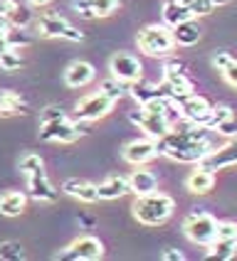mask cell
I'll list each match as a JSON object with an SVG mask.
<instances>
[{"label":"cell","instance_id":"1","mask_svg":"<svg viewBox=\"0 0 237 261\" xmlns=\"http://www.w3.org/2000/svg\"><path fill=\"white\" fill-rule=\"evenodd\" d=\"M156 145H158V155H165L176 163H195V165L215 148L207 141L205 126L191 121H185V128H178V123H173L168 133L156 138Z\"/></svg>","mask_w":237,"mask_h":261},{"label":"cell","instance_id":"2","mask_svg":"<svg viewBox=\"0 0 237 261\" xmlns=\"http://www.w3.org/2000/svg\"><path fill=\"white\" fill-rule=\"evenodd\" d=\"M131 210L138 224H144V227H158V224H163L165 219L173 215L176 202H173L171 195L156 190V192H148V195H138Z\"/></svg>","mask_w":237,"mask_h":261},{"label":"cell","instance_id":"3","mask_svg":"<svg viewBox=\"0 0 237 261\" xmlns=\"http://www.w3.org/2000/svg\"><path fill=\"white\" fill-rule=\"evenodd\" d=\"M138 49L148 55V57H171L173 49H176V37H173V30L165 28V25H148L138 32L136 37Z\"/></svg>","mask_w":237,"mask_h":261},{"label":"cell","instance_id":"4","mask_svg":"<svg viewBox=\"0 0 237 261\" xmlns=\"http://www.w3.org/2000/svg\"><path fill=\"white\" fill-rule=\"evenodd\" d=\"M35 30L40 37H47V40H67V42H82L84 35L74 28L72 22L62 15L55 13H42L37 20H35Z\"/></svg>","mask_w":237,"mask_h":261},{"label":"cell","instance_id":"5","mask_svg":"<svg viewBox=\"0 0 237 261\" xmlns=\"http://www.w3.org/2000/svg\"><path fill=\"white\" fill-rule=\"evenodd\" d=\"M218 219L212 217L210 212H193L185 217L183 222V232L191 239L193 244H200V247H210L215 234H218Z\"/></svg>","mask_w":237,"mask_h":261},{"label":"cell","instance_id":"6","mask_svg":"<svg viewBox=\"0 0 237 261\" xmlns=\"http://www.w3.org/2000/svg\"><path fill=\"white\" fill-rule=\"evenodd\" d=\"M129 118H131V123H136L151 138H161L163 133H168V130L173 128V118L168 116V114L151 111V109H144V106H138L136 111H131Z\"/></svg>","mask_w":237,"mask_h":261},{"label":"cell","instance_id":"7","mask_svg":"<svg viewBox=\"0 0 237 261\" xmlns=\"http://www.w3.org/2000/svg\"><path fill=\"white\" fill-rule=\"evenodd\" d=\"M114 99L111 96H106L102 89L99 91H94V94H87L84 99H79L77 101V111H74V116L79 118V121H99V118L109 116L111 114V109H114Z\"/></svg>","mask_w":237,"mask_h":261},{"label":"cell","instance_id":"8","mask_svg":"<svg viewBox=\"0 0 237 261\" xmlns=\"http://www.w3.org/2000/svg\"><path fill=\"white\" fill-rule=\"evenodd\" d=\"M79 136H82V128L67 116H59V118L40 123V138L50 141V143H74Z\"/></svg>","mask_w":237,"mask_h":261},{"label":"cell","instance_id":"9","mask_svg":"<svg viewBox=\"0 0 237 261\" xmlns=\"http://www.w3.org/2000/svg\"><path fill=\"white\" fill-rule=\"evenodd\" d=\"M161 89L165 91V96L171 99H178V96H185V94H193L195 91V84L188 74L183 72V67L178 62H168L163 67V84Z\"/></svg>","mask_w":237,"mask_h":261},{"label":"cell","instance_id":"10","mask_svg":"<svg viewBox=\"0 0 237 261\" xmlns=\"http://www.w3.org/2000/svg\"><path fill=\"white\" fill-rule=\"evenodd\" d=\"M173 103L178 106V111H180V116L183 121H191V123H200V126H205L207 116H210V111H212V103L207 101L205 96H200V94H185V96H178L173 99Z\"/></svg>","mask_w":237,"mask_h":261},{"label":"cell","instance_id":"11","mask_svg":"<svg viewBox=\"0 0 237 261\" xmlns=\"http://www.w3.org/2000/svg\"><path fill=\"white\" fill-rule=\"evenodd\" d=\"M102 256H104V244L91 234H84V237L74 239L62 254H57V259H72V261H99Z\"/></svg>","mask_w":237,"mask_h":261},{"label":"cell","instance_id":"12","mask_svg":"<svg viewBox=\"0 0 237 261\" xmlns=\"http://www.w3.org/2000/svg\"><path fill=\"white\" fill-rule=\"evenodd\" d=\"M109 72H111V76H116L118 82L133 84V82L144 79V64H141V59L129 55V52H116L109 62Z\"/></svg>","mask_w":237,"mask_h":261},{"label":"cell","instance_id":"13","mask_svg":"<svg viewBox=\"0 0 237 261\" xmlns=\"http://www.w3.org/2000/svg\"><path fill=\"white\" fill-rule=\"evenodd\" d=\"M156 155H158V145H156V138H151V136L136 138V141L124 145V150H121V158L131 165H146Z\"/></svg>","mask_w":237,"mask_h":261},{"label":"cell","instance_id":"14","mask_svg":"<svg viewBox=\"0 0 237 261\" xmlns=\"http://www.w3.org/2000/svg\"><path fill=\"white\" fill-rule=\"evenodd\" d=\"M198 165H203V168L212 170V173L215 170H225V168H237V138L227 141L220 148H212Z\"/></svg>","mask_w":237,"mask_h":261},{"label":"cell","instance_id":"15","mask_svg":"<svg viewBox=\"0 0 237 261\" xmlns=\"http://www.w3.org/2000/svg\"><path fill=\"white\" fill-rule=\"evenodd\" d=\"M205 128L215 130L220 136H237V114L230 106H212L205 121Z\"/></svg>","mask_w":237,"mask_h":261},{"label":"cell","instance_id":"16","mask_svg":"<svg viewBox=\"0 0 237 261\" xmlns=\"http://www.w3.org/2000/svg\"><path fill=\"white\" fill-rule=\"evenodd\" d=\"M124 0H77L74 10L87 17V20H97V17H109L111 13H116Z\"/></svg>","mask_w":237,"mask_h":261},{"label":"cell","instance_id":"17","mask_svg":"<svg viewBox=\"0 0 237 261\" xmlns=\"http://www.w3.org/2000/svg\"><path fill=\"white\" fill-rule=\"evenodd\" d=\"M94 76H97L94 64H89L84 59H74L72 64L64 69V84L69 89H82V87H87Z\"/></svg>","mask_w":237,"mask_h":261},{"label":"cell","instance_id":"18","mask_svg":"<svg viewBox=\"0 0 237 261\" xmlns=\"http://www.w3.org/2000/svg\"><path fill=\"white\" fill-rule=\"evenodd\" d=\"M28 190H30V197H35L37 202H55L57 200V188L50 182L47 173H35L28 175Z\"/></svg>","mask_w":237,"mask_h":261},{"label":"cell","instance_id":"19","mask_svg":"<svg viewBox=\"0 0 237 261\" xmlns=\"http://www.w3.org/2000/svg\"><path fill=\"white\" fill-rule=\"evenodd\" d=\"M62 192L74 197V200H79V202H97V200H99L97 185L89 182V180H79V177L64 180V182H62Z\"/></svg>","mask_w":237,"mask_h":261},{"label":"cell","instance_id":"20","mask_svg":"<svg viewBox=\"0 0 237 261\" xmlns=\"http://www.w3.org/2000/svg\"><path fill=\"white\" fill-rule=\"evenodd\" d=\"M156 190H158V177L151 170H146L144 165H136V170L129 175V192L138 197V195H148Z\"/></svg>","mask_w":237,"mask_h":261},{"label":"cell","instance_id":"21","mask_svg":"<svg viewBox=\"0 0 237 261\" xmlns=\"http://www.w3.org/2000/svg\"><path fill=\"white\" fill-rule=\"evenodd\" d=\"M185 188L191 190L193 195H207L210 190L215 188V173L203 168V165H198V168L191 170V175L185 177Z\"/></svg>","mask_w":237,"mask_h":261},{"label":"cell","instance_id":"22","mask_svg":"<svg viewBox=\"0 0 237 261\" xmlns=\"http://www.w3.org/2000/svg\"><path fill=\"white\" fill-rule=\"evenodd\" d=\"M28 207V195L20 190H8L0 195V215L3 217H17Z\"/></svg>","mask_w":237,"mask_h":261},{"label":"cell","instance_id":"23","mask_svg":"<svg viewBox=\"0 0 237 261\" xmlns=\"http://www.w3.org/2000/svg\"><path fill=\"white\" fill-rule=\"evenodd\" d=\"M171 30H173L176 44H180V47H193V44H198V40L203 37V30L195 22V17L183 20V22H178L176 28H171Z\"/></svg>","mask_w":237,"mask_h":261},{"label":"cell","instance_id":"24","mask_svg":"<svg viewBox=\"0 0 237 261\" xmlns=\"http://www.w3.org/2000/svg\"><path fill=\"white\" fill-rule=\"evenodd\" d=\"M191 17H193V13H191V8L185 5V0H165L163 3V22L168 28H176L178 22L191 20Z\"/></svg>","mask_w":237,"mask_h":261},{"label":"cell","instance_id":"25","mask_svg":"<svg viewBox=\"0 0 237 261\" xmlns=\"http://www.w3.org/2000/svg\"><path fill=\"white\" fill-rule=\"evenodd\" d=\"M99 190V200H118L129 192V177H121V175H111L106 177L102 185H97Z\"/></svg>","mask_w":237,"mask_h":261},{"label":"cell","instance_id":"26","mask_svg":"<svg viewBox=\"0 0 237 261\" xmlns=\"http://www.w3.org/2000/svg\"><path fill=\"white\" fill-rule=\"evenodd\" d=\"M237 256V239H222L215 237L210 251H207V259H220V261H230Z\"/></svg>","mask_w":237,"mask_h":261},{"label":"cell","instance_id":"27","mask_svg":"<svg viewBox=\"0 0 237 261\" xmlns=\"http://www.w3.org/2000/svg\"><path fill=\"white\" fill-rule=\"evenodd\" d=\"M15 114H25V103L20 99V94L0 91V116H15Z\"/></svg>","mask_w":237,"mask_h":261},{"label":"cell","instance_id":"28","mask_svg":"<svg viewBox=\"0 0 237 261\" xmlns=\"http://www.w3.org/2000/svg\"><path fill=\"white\" fill-rule=\"evenodd\" d=\"M20 173L25 175H35V173H44V160L37 153H25L20 158Z\"/></svg>","mask_w":237,"mask_h":261},{"label":"cell","instance_id":"29","mask_svg":"<svg viewBox=\"0 0 237 261\" xmlns=\"http://www.w3.org/2000/svg\"><path fill=\"white\" fill-rule=\"evenodd\" d=\"M20 67H22V57H20V52L15 47H10L8 52L0 55V69L3 72H17Z\"/></svg>","mask_w":237,"mask_h":261},{"label":"cell","instance_id":"30","mask_svg":"<svg viewBox=\"0 0 237 261\" xmlns=\"http://www.w3.org/2000/svg\"><path fill=\"white\" fill-rule=\"evenodd\" d=\"M0 259L3 261H20L25 259V249L17 242H3L0 244Z\"/></svg>","mask_w":237,"mask_h":261},{"label":"cell","instance_id":"31","mask_svg":"<svg viewBox=\"0 0 237 261\" xmlns=\"http://www.w3.org/2000/svg\"><path fill=\"white\" fill-rule=\"evenodd\" d=\"M106 94V96H111L114 101H118L124 94H126V89H124V82H118L116 76H111V79H104L102 82V87H99Z\"/></svg>","mask_w":237,"mask_h":261},{"label":"cell","instance_id":"32","mask_svg":"<svg viewBox=\"0 0 237 261\" xmlns=\"http://www.w3.org/2000/svg\"><path fill=\"white\" fill-rule=\"evenodd\" d=\"M185 5L191 8L193 17H203V15H210L215 10V5L210 0H185Z\"/></svg>","mask_w":237,"mask_h":261},{"label":"cell","instance_id":"33","mask_svg":"<svg viewBox=\"0 0 237 261\" xmlns=\"http://www.w3.org/2000/svg\"><path fill=\"white\" fill-rule=\"evenodd\" d=\"M215 237H222V239H237V222H220Z\"/></svg>","mask_w":237,"mask_h":261},{"label":"cell","instance_id":"34","mask_svg":"<svg viewBox=\"0 0 237 261\" xmlns=\"http://www.w3.org/2000/svg\"><path fill=\"white\" fill-rule=\"evenodd\" d=\"M220 74H222V79H225V82H227L230 87L237 89V59H235V57L230 59V64H227V67H225Z\"/></svg>","mask_w":237,"mask_h":261},{"label":"cell","instance_id":"35","mask_svg":"<svg viewBox=\"0 0 237 261\" xmlns=\"http://www.w3.org/2000/svg\"><path fill=\"white\" fill-rule=\"evenodd\" d=\"M30 20H32V15H30L25 8H20V5H17V10L10 15V22H13V28H25Z\"/></svg>","mask_w":237,"mask_h":261},{"label":"cell","instance_id":"36","mask_svg":"<svg viewBox=\"0 0 237 261\" xmlns=\"http://www.w3.org/2000/svg\"><path fill=\"white\" fill-rule=\"evenodd\" d=\"M230 59H232V55H227V52H218V55L212 57V67H215L218 72H222V69L230 64Z\"/></svg>","mask_w":237,"mask_h":261},{"label":"cell","instance_id":"37","mask_svg":"<svg viewBox=\"0 0 237 261\" xmlns=\"http://www.w3.org/2000/svg\"><path fill=\"white\" fill-rule=\"evenodd\" d=\"M59 116H67V114H64V111H62L59 106H47V109L42 111V116H40V123H42V121H52V118H59Z\"/></svg>","mask_w":237,"mask_h":261},{"label":"cell","instance_id":"38","mask_svg":"<svg viewBox=\"0 0 237 261\" xmlns=\"http://www.w3.org/2000/svg\"><path fill=\"white\" fill-rule=\"evenodd\" d=\"M17 10V3L15 0H0V17H8L10 20V15Z\"/></svg>","mask_w":237,"mask_h":261},{"label":"cell","instance_id":"39","mask_svg":"<svg viewBox=\"0 0 237 261\" xmlns=\"http://www.w3.org/2000/svg\"><path fill=\"white\" fill-rule=\"evenodd\" d=\"M161 259L163 261H183L185 256H183L180 251H176V249H165V251L161 254Z\"/></svg>","mask_w":237,"mask_h":261},{"label":"cell","instance_id":"40","mask_svg":"<svg viewBox=\"0 0 237 261\" xmlns=\"http://www.w3.org/2000/svg\"><path fill=\"white\" fill-rule=\"evenodd\" d=\"M10 47H13V44H10V35L0 30V55H3V52H8Z\"/></svg>","mask_w":237,"mask_h":261},{"label":"cell","instance_id":"41","mask_svg":"<svg viewBox=\"0 0 237 261\" xmlns=\"http://www.w3.org/2000/svg\"><path fill=\"white\" fill-rule=\"evenodd\" d=\"M30 8H44V5H50L52 0H28Z\"/></svg>","mask_w":237,"mask_h":261}]
</instances>
